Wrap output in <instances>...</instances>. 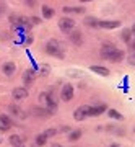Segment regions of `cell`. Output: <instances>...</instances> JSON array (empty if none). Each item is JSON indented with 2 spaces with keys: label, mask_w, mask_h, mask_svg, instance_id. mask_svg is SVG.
<instances>
[{
  "label": "cell",
  "mask_w": 135,
  "mask_h": 147,
  "mask_svg": "<svg viewBox=\"0 0 135 147\" xmlns=\"http://www.w3.org/2000/svg\"><path fill=\"white\" fill-rule=\"evenodd\" d=\"M46 53L54 56V57H57V59L65 57V51H63L62 42H59L57 39H49L46 42Z\"/></svg>",
  "instance_id": "cell-1"
},
{
  "label": "cell",
  "mask_w": 135,
  "mask_h": 147,
  "mask_svg": "<svg viewBox=\"0 0 135 147\" xmlns=\"http://www.w3.org/2000/svg\"><path fill=\"white\" fill-rule=\"evenodd\" d=\"M88 116H91V106L88 105L78 106L77 110L73 111V119L75 121H85Z\"/></svg>",
  "instance_id": "cell-2"
},
{
  "label": "cell",
  "mask_w": 135,
  "mask_h": 147,
  "mask_svg": "<svg viewBox=\"0 0 135 147\" xmlns=\"http://www.w3.org/2000/svg\"><path fill=\"white\" fill-rule=\"evenodd\" d=\"M41 101H46L47 105V111L49 113H55V110H57V103H55V100H54V96H52V93H41Z\"/></svg>",
  "instance_id": "cell-3"
},
{
  "label": "cell",
  "mask_w": 135,
  "mask_h": 147,
  "mask_svg": "<svg viewBox=\"0 0 135 147\" xmlns=\"http://www.w3.org/2000/svg\"><path fill=\"white\" fill-rule=\"evenodd\" d=\"M59 28L63 33H72L75 30V20L73 18H60L59 20Z\"/></svg>",
  "instance_id": "cell-4"
},
{
  "label": "cell",
  "mask_w": 135,
  "mask_h": 147,
  "mask_svg": "<svg viewBox=\"0 0 135 147\" xmlns=\"http://www.w3.org/2000/svg\"><path fill=\"white\" fill-rule=\"evenodd\" d=\"M11 96H13V100L16 101H21L28 98V88L26 87H16V88L11 90Z\"/></svg>",
  "instance_id": "cell-5"
},
{
  "label": "cell",
  "mask_w": 135,
  "mask_h": 147,
  "mask_svg": "<svg viewBox=\"0 0 135 147\" xmlns=\"http://www.w3.org/2000/svg\"><path fill=\"white\" fill-rule=\"evenodd\" d=\"M116 49H117V47H116L112 42H104L103 46H101V51H99V53H101V57L108 61V59H109V56L114 53Z\"/></svg>",
  "instance_id": "cell-6"
},
{
  "label": "cell",
  "mask_w": 135,
  "mask_h": 147,
  "mask_svg": "<svg viewBox=\"0 0 135 147\" xmlns=\"http://www.w3.org/2000/svg\"><path fill=\"white\" fill-rule=\"evenodd\" d=\"M34 79H36V70H33V69L25 70V74H23V84H25V87H31Z\"/></svg>",
  "instance_id": "cell-7"
},
{
  "label": "cell",
  "mask_w": 135,
  "mask_h": 147,
  "mask_svg": "<svg viewBox=\"0 0 135 147\" xmlns=\"http://www.w3.org/2000/svg\"><path fill=\"white\" fill-rule=\"evenodd\" d=\"M60 98L63 101H70L73 98V87L70 84H65L62 87V92H60Z\"/></svg>",
  "instance_id": "cell-8"
},
{
  "label": "cell",
  "mask_w": 135,
  "mask_h": 147,
  "mask_svg": "<svg viewBox=\"0 0 135 147\" xmlns=\"http://www.w3.org/2000/svg\"><path fill=\"white\" fill-rule=\"evenodd\" d=\"M120 26V21L114 20V21H109V20H103V21H98V28H104V30H114V28H119Z\"/></svg>",
  "instance_id": "cell-9"
},
{
  "label": "cell",
  "mask_w": 135,
  "mask_h": 147,
  "mask_svg": "<svg viewBox=\"0 0 135 147\" xmlns=\"http://www.w3.org/2000/svg\"><path fill=\"white\" fill-rule=\"evenodd\" d=\"M15 70H16V65H15V62H11V61H8V62H5L2 65V72L5 74L7 77H11V75L15 74Z\"/></svg>",
  "instance_id": "cell-10"
},
{
  "label": "cell",
  "mask_w": 135,
  "mask_h": 147,
  "mask_svg": "<svg viewBox=\"0 0 135 147\" xmlns=\"http://www.w3.org/2000/svg\"><path fill=\"white\" fill-rule=\"evenodd\" d=\"M90 70L91 72H94V74H98V75H103V77H108L109 75V69L108 67H103V65H91L90 67Z\"/></svg>",
  "instance_id": "cell-11"
},
{
  "label": "cell",
  "mask_w": 135,
  "mask_h": 147,
  "mask_svg": "<svg viewBox=\"0 0 135 147\" xmlns=\"http://www.w3.org/2000/svg\"><path fill=\"white\" fill-rule=\"evenodd\" d=\"M8 111H10L13 116H18V118H21V119H25V118H26V113L21 110L20 106H16V105H10V106H8Z\"/></svg>",
  "instance_id": "cell-12"
},
{
  "label": "cell",
  "mask_w": 135,
  "mask_h": 147,
  "mask_svg": "<svg viewBox=\"0 0 135 147\" xmlns=\"http://www.w3.org/2000/svg\"><path fill=\"white\" fill-rule=\"evenodd\" d=\"M124 57H125L124 51H120V49H116L114 53L109 56V59H108V61H111V62H120V61H124Z\"/></svg>",
  "instance_id": "cell-13"
},
{
  "label": "cell",
  "mask_w": 135,
  "mask_h": 147,
  "mask_svg": "<svg viewBox=\"0 0 135 147\" xmlns=\"http://www.w3.org/2000/svg\"><path fill=\"white\" fill-rule=\"evenodd\" d=\"M10 144L13 147H25V141H23V137L18 136V134H13L10 136Z\"/></svg>",
  "instance_id": "cell-14"
},
{
  "label": "cell",
  "mask_w": 135,
  "mask_h": 147,
  "mask_svg": "<svg viewBox=\"0 0 135 147\" xmlns=\"http://www.w3.org/2000/svg\"><path fill=\"white\" fill-rule=\"evenodd\" d=\"M70 39H72V42L73 44H77V46H82V44H83V36H82V33L80 31H72Z\"/></svg>",
  "instance_id": "cell-15"
},
{
  "label": "cell",
  "mask_w": 135,
  "mask_h": 147,
  "mask_svg": "<svg viewBox=\"0 0 135 147\" xmlns=\"http://www.w3.org/2000/svg\"><path fill=\"white\" fill-rule=\"evenodd\" d=\"M109 108L106 105H96V106H91V116H99L103 115L104 111H108Z\"/></svg>",
  "instance_id": "cell-16"
},
{
  "label": "cell",
  "mask_w": 135,
  "mask_h": 147,
  "mask_svg": "<svg viewBox=\"0 0 135 147\" xmlns=\"http://www.w3.org/2000/svg\"><path fill=\"white\" fill-rule=\"evenodd\" d=\"M63 13H75V15H80V13H85L83 7H63Z\"/></svg>",
  "instance_id": "cell-17"
},
{
  "label": "cell",
  "mask_w": 135,
  "mask_h": 147,
  "mask_svg": "<svg viewBox=\"0 0 135 147\" xmlns=\"http://www.w3.org/2000/svg\"><path fill=\"white\" fill-rule=\"evenodd\" d=\"M82 134H83V132H82V129H75V131H70L68 132V141L70 142H75V141H78V139H80V137H82Z\"/></svg>",
  "instance_id": "cell-18"
},
{
  "label": "cell",
  "mask_w": 135,
  "mask_h": 147,
  "mask_svg": "<svg viewBox=\"0 0 135 147\" xmlns=\"http://www.w3.org/2000/svg\"><path fill=\"white\" fill-rule=\"evenodd\" d=\"M42 16L46 20H51L52 16H54V8H51L49 5H42Z\"/></svg>",
  "instance_id": "cell-19"
},
{
  "label": "cell",
  "mask_w": 135,
  "mask_h": 147,
  "mask_svg": "<svg viewBox=\"0 0 135 147\" xmlns=\"http://www.w3.org/2000/svg\"><path fill=\"white\" fill-rule=\"evenodd\" d=\"M0 123H2L3 126H7L8 129L13 126V121H11V118H10V116H7V115H0Z\"/></svg>",
  "instance_id": "cell-20"
},
{
  "label": "cell",
  "mask_w": 135,
  "mask_h": 147,
  "mask_svg": "<svg viewBox=\"0 0 135 147\" xmlns=\"http://www.w3.org/2000/svg\"><path fill=\"white\" fill-rule=\"evenodd\" d=\"M85 25L91 28H98V20L94 16H88V18H85Z\"/></svg>",
  "instance_id": "cell-21"
},
{
  "label": "cell",
  "mask_w": 135,
  "mask_h": 147,
  "mask_svg": "<svg viewBox=\"0 0 135 147\" xmlns=\"http://www.w3.org/2000/svg\"><path fill=\"white\" fill-rule=\"evenodd\" d=\"M108 115H109V118H112V119H117V121L124 119V116L120 115L119 111H116V110H108Z\"/></svg>",
  "instance_id": "cell-22"
},
{
  "label": "cell",
  "mask_w": 135,
  "mask_h": 147,
  "mask_svg": "<svg viewBox=\"0 0 135 147\" xmlns=\"http://www.w3.org/2000/svg\"><path fill=\"white\" fill-rule=\"evenodd\" d=\"M46 142H47V137L44 136V132H42V134H37V136H36V146H37V147L46 146Z\"/></svg>",
  "instance_id": "cell-23"
},
{
  "label": "cell",
  "mask_w": 135,
  "mask_h": 147,
  "mask_svg": "<svg viewBox=\"0 0 135 147\" xmlns=\"http://www.w3.org/2000/svg\"><path fill=\"white\" fill-rule=\"evenodd\" d=\"M120 38H122L127 44H129V42L132 41V31H130L129 28H127V30H124V31H122V34H120Z\"/></svg>",
  "instance_id": "cell-24"
},
{
  "label": "cell",
  "mask_w": 135,
  "mask_h": 147,
  "mask_svg": "<svg viewBox=\"0 0 135 147\" xmlns=\"http://www.w3.org/2000/svg\"><path fill=\"white\" fill-rule=\"evenodd\" d=\"M57 129H54V127H51V129H46V131H44V136L47 137V139H49V137H54L55 136V134H57Z\"/></svg>",
  "instance_id": "cell-25"
},
{
  "label": "cell",
  "mask_w": 135,
  "mask_h": 147,
  "mask_svg": "<svg viewBox=\"0 0 135 147\" xmlns=\"http://www.w3.org/2000/svg\"><path fill=\"white\" fill-rule=\"evenodd\" d=\"M49 72H51V67H49L47 64H42L41 65V75H49Z\"/></svg>",
  "instance_id": "cell-26"
},
{
  "label": "cell",
  "mask_w": 135,
  "mask_h": 147,
  "mask_svg": "<svg viewBox=\"0 0 135 147\" xmlns=\"http://www.w3.org/2000/svg\"><path fill=\"white\" fill-rule=\"evenodd\" d=\"M29 21H31V25H39V23H41V18H37V16H31Z\"/></svg>",
  "instance_id": "cell-27"
},
{
  "label": "cell",
  "mask_w": 135,
  "mask_h": 147,
  "mask_svg": "<svg viewBox=\"0 0 135 147\" xmlns=\"http://www.w3.org/2000/svg\"><path fill=\"white\" fill-rule=\"evenodd\" d=\"M60 131H62V132H70V127H68V126H62V127H60Z\"/></svg>",
  "instance_id": "cell-28"
},
{
  "label": "cell",
  "mask_w": 135,
  "mask_h": 147,
  "mask_svg": "<svg viewBox=\"0 0 135 147\" xmlns=\"http://www.w3.org/2000/svg\"><path fill=\"white\" fill-rule=\"evenodd\" d=\"M129 64H132V65H135V56H132V57H129Z\"/></svg>",
  "instance_id": "cell-29"
},
{
  "label": "cell",
  "mask_w": 135,
  "mask_h": 147,
  "mask_svg": "<svg viewBox=\"0 0 135 147\" xmlns=\"http://www.w3.org/2000/svg\"><path fill=\"white\" fill-rule=\"evenodd\" d=\"M3 10H5V3H2V2H0V13H2Z\"/></svg>",
  "instance_id": "cell-30"
},
{
  "label": "cell",
  "mask_w": 135,
  "mask_h": 147,
  "mask_svg": "<svg viewBox=\"0 0 135 147\" xmlns=\"http://www.w3.org/2000/svg\"><path fill=\"white\" fill-rule=\"evenodd\" d=\"M129 44H130V49H134V51H135V41H130Z\"/></svg>",
  "instance_id": "cell-31"
},
{
  "label": "cell",
  "mask_w": 135,
  "mask_h": 147,
  "mask_svg": "<svg viewBox=\"0 0 135 147\" xmlns=\"http://www.w3.org/2000/svg\"><path fill=\"white\" fill-rule=\"evenodd\" d=\"M26 5H28V7H34V5H36V2H26Z\"/></svg>",
  "instance_id": "cell-32"
},
{
  "label": "cell",
  "mask_w": 135,
  "mask_h": 147,
  "mask_svg": "<svg viewBox=\"0 0 135 147\" xmlns=\"http://www.w3.org/2000/svg\"><path fill=\"white\" fill-rule=\"evenodd\" d=\"M130 31H132V34H135V25H134L132 28H130Z\"/></svg>",
  "instance_id": "cell-33"
},
{
  "label": "cell",
  "mask_w": 135,
  "mask_h": 147,
  "mask_svg": "<svg viewBox=\"0 0 135 147\" xmlns=\"http://www.w3.org/2000/svg\"><path fill=\"white\" fill-rule=\"evenodd\" d=\"M51 147H62V146H60V144H52Z\"/></svg>",
  "instance_id": "cell-34"
},
{
  "label": "cell",
  "mask_w": 135,
  "mask_h": 147,
  "mask_svg": "<svg viewBox=\"0 0 135 147\" xmlns=\"http://www.w3.org/2000/svg\"><path fill=\"white\" fill-rule=\"evenodd\" d=\"M109 147H119V144H111Z\"/></svg>",
  "instance_id": "cell-35"
},
{
  "label": "cell",
  "mask_w": 135,
  "mask_h": 147,
  "mask_svg": "<svg viewBox=\"0 0 135 147\" xmlns=\"http://www.w3.org/2000/svg\"><path fill=\"white\" fill-rule=\"evenodd\" d=\"M0 144H2V137H0Z\"/></svg>",
  "instance_id": "cell-36"
}]
</instances>
